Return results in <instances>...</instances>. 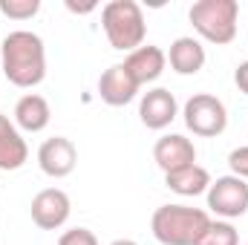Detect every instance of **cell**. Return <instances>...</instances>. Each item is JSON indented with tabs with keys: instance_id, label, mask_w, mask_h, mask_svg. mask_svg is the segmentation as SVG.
Listing matches in <instances>:
<instances>
[{
	"instance_id": "obj_7",
	"label": "cell",
	"mask_w": 248,
	"mask_h": 245,
	"mask_svg": "<svg viewBox=\"0 0 248 245\" xmlns=\"http://www.w3.org/2000/svg\"><path fill=\"white\" fill-rule=\"evenodd\" d=\"M29 214L41 231H58L61 225H66V219L72 214V202L61 187H46V190L35 193Z\"/></svg>"
},
{
	"instance_id": "obj_4",
	"label": "cell",
	"mask_w": 248,
	"mask_h": 245,
	"mask_svg": "<svg viewBox=\"0 0 248 245\" xmlns=\"http://www.w3.org/2000/svg\"><path fill=\"white\" fill-rule=\"evenodd\" d=\"M237 17H240L237 0H196L187 12V20L193 23L196 35L217 46H225L237 38Z\"/></svg>"
},
{
	"instance_id": "obj_19",
	"label": "cell",
	"mask_w": 248,
	"mask_h": 245,
	"mask_svg": "<svg viewBox=\"0 0 248 245\" xmlns=\"http://www.w3.org/2000/svg\"><path fill=\"white\" fill-rule=\"evenodd\" d=\"M228 168H231V176L248 179V144L234 147V150L228 153Z\"/></svg>"
},
{
	"instance_id": "obj_12",
	"label": "cell",
	"mask_w": 248,
	"mask_h": 245,
	"mask_svg": "<svg viewBox=\"0 0 248 245\" xmlns=\"http://www.w3.org/2000/svg\"><path fill=\"white\" fill-rule=\"evenodd\" d=\"M139 90H141V87L130 78V72L124 69V63H113V66L104 69L101 78H98V95H101V101L110 104V107H124V104H130V101L139 95Z\"/></svg>"
},
{
	"instance_id": "obj_21",
	"label": "cell",
	"mask_w": 248,
	"mask_h": 245,
	"mask_svg": "<svg viewBox=\"0 0 248 245\" xmlns=\"http://www.w3.org/2000/svg\"><path fill=\"white\" fill-rule=\"evenodd\" d=\"M234 84L240 87V92L248 95V61H243L237 69H234Z\"/></svg>"
},
{
	"instance_id": "obj_13",
	"label": "cell",
	"mask_w": 248,
	"mask_h": 245,
	"mask_svg": "<svg viewBox=\"0 0 248 245\" xmlns=\"http://www.w3.org/2000/svg\"><path fill=\"white\" fill-rule=\"evenodd\" d=\"M29 159L26 138L20 136L17 124L0 113V170H20Z\"/></svg>"
},
{
	"instance_id": "obj_18",
	"label": "cell",
	"mask_w": 248,
	"mask_h": 245,
	"mask_svg": "<svg viewBox=\"0 0 248 245\" xmlns=\"http://www.w3.org/2000/svg\"><path fill=\"white\" fill-rule=\"evenodd\" d=\"M41 12V0H0V15L12 20H32Z\"/></svg>"
},
{
	"instance_id": "obj_9",
	"label": "cell",
	"mask_w": 248,
	"mask_h": 245,
	"mask_svg": "<svg viewBox=\"0 0 248 245\" xmlns=\"http://www.w3.org/2000/svg\"><path fill=\"white\" fill-rule=\"evenodd\" d=\"M179 116V104L173 98L170 90L165 87H156V90H147L141 95V104H139V119L147 130H165L170 127V122Z\"/></svg>"
},
{
	"instance_id": "obj_17",
	"label": "cell",
	"mask_w": 248,
	"mask_h": 245,
	"mask_svg": "<svg viewBox=\"0 0 248 245\" xmlns=\"http://www.w3.org/2000/svg\"><path fill=\"white\" fill-rule=\"evenodd\" d=\"M196 245H240V234L231 222L225 219H211V225L205 228V234L196 240Z\"/></svg>"
},
{
	"instance_id": "obj_23",
	"label": "cell",
	"mask_w": 248,
	"mask_h": 245,
	"mask_svg": "<svg viewBox=\"0 0 248 245\" xmlns=\"http://www.w3.org/2000/svg\"><path fill=\"white\" fill-rule=\"evenodd\" d=\"M110 245H139V243H133V240H116V243H110Z\"/></svg>"
},
{
	"instance_id": "obj_11",
	"label": "cell",
	"mask_w": 248,
	"mask_h": 245,
	"mask_svg": "<svg viewBox=\"0 0 248 245\" xmlns=\"http://www.w3.org/2000/svg\"><path fill=\"white\" fill-rule=\"evenodd\" d=\"M165 66H168V52L159 49V46H153V44L139 46V49H133V52L124 58V69L130 72V78H133L139 87L153 84V81L165 72Z\"/></svg>"
},
{
	"instance_id": "obj_5",
	"label": "cell",
	"mask_w": 248,
	"mask_h": 245,
	"mask_svg": "<svg viewBox=\"0 0 248 245\" xmlns=\"http://www.w3.org/2000/svg\"><path fill=\"white\" fill-rule=\"evenodd\" d=\"M182 116H185L187 130L193 136H202V138H217L228 127V110H225V104L217 95H211V92H193L185 101Z\"/></svg>"
},
{
	"instance_id": "obj_1",
	"label": "cell",
	"mask_w": 248,
	"mask_h": 245,
	"mask_svg": "<svg viewBox=\"0 0 248 245\" xmlns=\"http://www.w3.org/2000/svg\"><path fill=\"white\" fill-rule=\"evenodd\" d=\"M0 69L9 84L32 90L46 78V46L41 35L29 29H15L0 44Z\"/></svg>"
},
{
	"instance_id": "obj_20",
	"label": "cell",
	"mask_w": 248,
	"mask_h": 245,
	"mask_svg": "<svg viewBox=\"0 0 248 245\" xmlns=\"http://www.w3.org/2000/svg\"><path fill=\"white\" fill-rule=\"evenodd\" d=\"M58 245H98V240L90 228H69L61 234Z\"/></svg>"
},
{
	"instance_id": "obj_15",
	"label": "cell",
	"mask_w": 248,
	"mask_h": 245,
	"mask_svg": "<svg viewBox=\"0 0 248 245\" xmlns=\"http://www.w3.org/2000/svg\"><path fill=\"white\" fill-rule=\"evenodd\" d=\"M205 46L202 41L196 38H176L170 44V52H168V63L176 75H196L202 66H205Z\"/></svg>"
},
{
	"instance_id": "obj_22",
	"label": "cell",
	"mask_w": 248,
	"mask_h": 245,
	"mask_svg": "<svg viewBox=\"0 0 248 245\" xmlns=\"http://www.w3.org/2000/svg\"><path fill=\"white\" fill-rule=\"evenodd\" d=\"M66 9L75 12V15H87V12L95 9V3H75V0H66Z\"/></svg>"
},
{
	"instance_id": "obj_6",
	"label": "cell",
	"mask_w": 248,
	"mask_h": 245,
	"mask_svg": "<svg viewBox=\"0 0 248 245\" xmlns=\"http://www.w3.org/2000/svg\"><path fill=\"white\" fill-rule=\"evenodd\" d=\"M208 208L228 219H240L248 214V182L240 176H219L208 187Z\"/></svg>"
},
{
	"instance_id": "obj_14",
	"label": "cell",
	"mask_w": 248,
	"mask_h": 245,
	"mask_svg": "<svg viewBox=\"0 0 248 245\" xmlns=\"http://www.w3.org/2000/svg\"><path fill=\"white\" fill-rule=\"evenodd\" d=\"M52 122V110H49V101L38 92H26L23 98H17L15 104V124L17 130H26V133H41L46 130Z\"/></svg>"
},
{
	"instance_id": "obj_10",
	"label": "cell",
	"mask_w": 248,
	"mask_h": 245,
	"mask_svg": "<svg viewBox=\"0 0 248 245\" xmlns=\"http://www.w3.org/2000/svg\"><path fill=\"white\" fill-rule=\"evenodd\" d=\"M153 162L165 173H173L179 168L196 165V147H193V141L185 138L182 133H168V136H162L153 144Z\"/></svg>"
},
{
	"instance_id": "obj_8",
	"label": "cell",
	"mask_w": 248,
	"mask_h": 245,
	"mask_svg": "<svg viewBox=\"0 0 248 245\" xmlns=\"http://www.w3.org/2000/svg\"><path fill=\"white\" fill-rule=\"evenodd\" d=\"M38 165L41 170L49 176V179H63L75 170L78 165V147L72 144V138L66 136H55V138H46L41 147H38Z\"/></svg>"
},
{
	"instance_id": "obj_3",
	"label": "cell",
	"mask_w": 248,
	"mask_h": 245,
	"mask_svg": "<svg viewBox=\"0 0 248 245\" xmlns=\"http://www.w3.org/2000/svg\"><path fill=\"white\" fill-rule=\"evenodd\" d=\"M101 29L110 41L113 49L119 52H133L139 46H144V35H147V23H144V12L136 0H110L101 9Z\"/></svg>"
},
{
	"instance_id": "obj_2",
	"label": "cell",
	"mask_w": 248,
	"mask_h": 245,
	"mask_svg": "<svg viewBox=\"0 0 248 245\" xmlns=\"http://www.w3.org/2000/svg\"><path fill=\"white\" fill-rule=\"evenodd\" d=\"M208 225V211L190 205H162L153 211L150 219V231L162 245H196Z\"/></svg>"
},
{
	"instance_id": "obj_16",
	"label": "cell",
	"mask_w": 248,
	"mask_h": 245,
	"mask_svg": "<svg viewBox=\"0 0 248 245\" xmlns=\"http://www.w3.org/2000/svg\"><path fill=\"white\" fill-rule=\"evenodd\" d=\"M211 173L202 168V165H187V168H179L173 173H165V184L179 193V196H199V193H208L211 187Z\"/></svg>"
}]
</instances>
